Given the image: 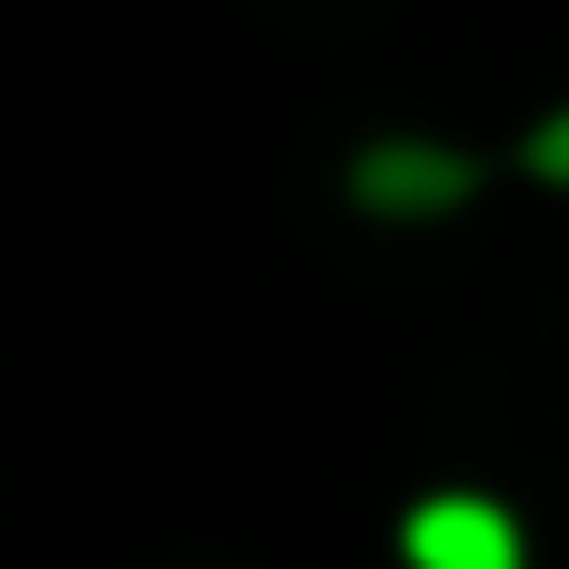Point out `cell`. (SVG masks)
<instances>
[{
    "label": "cell",
    "instance_id": "cell-1",
    "mask_svg": "<svg viewBox=\"0 0 569 569\" xmlns=\"http://www.w3.org/2000/svg\"><path fill=\"white\" fill-rule=\"evenodd\" d=\"M480 190V160L440 150V140H370L350 160V200L380 210V220H440Z\"/></svg>",
    "mask_w": 569,
    "mask_h": 569
},
{
    "label": "cell",
    "instance_id": "cell-3",
    "mask_svg": "<svg viewBox=\"0 0 569 569\" xmlns=\"http://www.w3.org/2000/svg\"><path fill=\"white\" fill-rule=\"evenodd\" d=\"M530 170H540V180H560V190H569V110H550V120L530 130Z\"/></svg>",
    "mask_w": 569,
    "mask_h": 569
},
{
    "label": "cell",
    "instance_id": "cell-2",
    "mask_svg": "<svg viewBox=\"0 0 569 569\" xmlns=\"http://www.w3.org/2000/svg\"><path fill=\"white\" fill-rule=\"evenodd\" d=\"M400 560L410 569H530L520 550V520L480 490H440L400 520Z\"/></svg>",
    "mask_w": 569,
    "mask_h": 569
}]
</instances>
